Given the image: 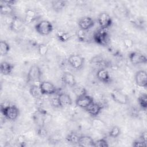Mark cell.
<instances>
[{"mask_svg":"<svg viewBox=\"0 0 147 147\" xmlns=\"http://www.w3.org/2000/svg\"><path fill=\"white\" fill-rule=\"evenodd\" d=\"M37 50L38 52L41 56H44L47 54L48 51V46L45 44H40L38 45L37 46Z\"/></svg>","mask_w":147,"mask_h":147,"instance_id":"30","label":"cell"},{"mask_svg":"<svg viewBox=\"0 0 147 147\" xmlns=\"http://www.w3.org/2000/svg\"><path fill=\"white\" fill-rule=\"evenodd\" d=\"M121 133V129L117 126H114L112 127L109 132V136L112 138L117 137Z\"/></svg>","mask_w":147,"mask_h":147,"instance_id":"31","label":"cell"},{"mask_svg":"<svg viewBox=\"0 0 147 147\" xmlns=\"http://www.w3.org/2000/svg\"><path fill=\"white\" fill-rule=\"evenodd\" d=\"M37 13L35 10L28 9L25 11V22L28 24H30L37 19Z\"/></svg>","mask_w":147,"mask_h":147,"instance_id":"21","label":"cell"},{"mask_svg":"<svg viewBox=\"0 0 147 147\" xmlns=\"http://www.w3.org/2000/svg\"><path fill=\"white\" fill-rule=\"evenodd\" d=\"M1 111L3 116L7 119L10 121H14L19 115V109L17 107L13 105H3L1 106Z\"/></svg>","mask_w":147,"mask_h":147,"instance_id":"2","label":"cell"},{"mask_svg":"<svg viewBox=\"0 0 147 147\" xmlns=\"http://www.w3.org/2000/svg\"><path fill=\"white\" fill-rule=\"evenodd\" d=\"M24 21L21 18L18 17H14L9 24V28L14 32H20L24 28Z\"/></svg>","mask_w":147,"mask_h":147,"instance_id":"11","label":"cell"},{"mask_svg":"<svg viewBox=\"0 0 147 147\" xmlns=\"http://www.w3.org/2000/svg\"><path fill=\"white\" fill-rule=\"evenodd\" d=\"M35 29L38 34L42 36H46L52 32L53 25L50 21L42 20L36 25Z\"/></svg>","mask_w":147,"mask_h":147,"instance_id":"3","label":"cell"},{"mask_svg":"<svg viewBox=\"0 0 147 147\" xmlns=\"http://www.w3.org/2000/svg\"><path fill=\"white\" fill-rule=\"evenodd\" d=\"M79 138L80 136H78L76 133L72 132L67 135V136L66 137V140L68 142L71 144H78Z\"/></svg>","mask_w":147,"mask_h":147,"instance_id":"25","label":"cell"},{"mask_svg":"<svg viewBox=\"0 0 147 147\" xmlns=\"http://www.w3.org/2000/svg\"><path fill=\"white\" fill-rule=\"evenodd\" d=\"M139 139L142 141H143L144 142L146 143V131H144L141 133Z\"/></svg>","mask_w":147,"mask_h":147,"instance_id":"37","label":"cell"},{"mask_svg":"<svg viewBox=\"0 0 147 147\" xmlns=\"http://www.w3.org/2000/svg\"><path fill=\"white\" fill-rule=\"evenodd\" d=\"M29 92L34 98H36L37 99H41L42 96L43 95V94L41 92V90L39 85L33 84L29 89Z\"/></svg>","mask_w":147,"mask_h":147,"instance_id":"23","label":"cell"},{"mask_svg":"<svg viewBox=\"0 0 147 147\" xmlns=\"http://www.w3.org/2000/svg\"><path fill=\"white\" fill-rule=\"evenodd\" d=\"M69 65L76 69H79L82 68L84 64V60L83 57L78 54L71 55L68 59Z\"/></svg>","mask_w":147,"mask_h":147,"instance_id":"8","label":"cell"},{"mask_svg":"<svg viewBox=\"0 0 147 147\" xmlns=\"http://www.w3.org/2000/svg\"><path fill=\"white\" fill-rule=\"evenodd\" d=\"M129 58L131 63L133 65H139L145 64L147 61V58L143 53L134 51L131 52L129 55Z\"/></svg>","mask_w":147,"mask_h":147,"instance_id":"5","label":"cell"},{"mask_svg":"<svg viewBox=\"0 0 147 147\" xmlns=\"http://www.w3.org/2000/svg\"><path fill=\"white\" fill-rule=\"evenodd\" d=\"M78 145L80 146H95L94 141L93 139L88 136H80Z\"/></svg>","mask_w":147,"mask_h":147,"instance_id":"19","label":"cell"},{"mask_svg":"<svg viewBox=\"0 0 147 147\" xmlns=\"http://www.w3.org/2000/svg\"><path fill=\"white\" fill-rule=\"evenodd\" d=\"M61 80L63 82L70 87H74L76 84V81L75 76L69 72H64L61 76Z\"/></svg>","mask_w":147,"mask_h":147,"instance_id":"15","label":"cell"},{"mask_svg":"<svg viewBox=\"0 0 147 147\" xmlns=\"http://www.w3.org/2000/svg\"><path fill=\"white\" fill-rule=\"evenodd\" d=\"M138 103L142 110H146L147 108V95L146 94H142L138 98Z\"/></svg>","mask_w":147,"mask_h":147,"instance_id":"27","label":"cell"},{"mask_svg":"<svg viewBox=\"0 0 147 147\" xmlns=\"http://www.w3.org/2000/svg\"><path fill=\"white\" fill-rule=\"evenodd\" d=\"M135 81L137 86L141 87L147 86V74L145 71L140 70L136 73Z\"/></svg>","mask_w":147,"mask_h":147,"instance_id":"12","label":"cell"},{"mask_svg":"<svg viewBox=\"0 0 147 147\" xmlns=\"http://www.w3.org/2000/svg\"><path fill=\"white\" fill-rule=\"evenodd\" d=\"M41 71L40 67L37 65H33L29 69L27 75V82L28 83H35L40 80Z\"/></svg>","mask_w":147,"mask_h":147,"instance_id":"4","label":"cell"},{"mask_svg":"<svg viewBox=\"0 0 147 147\" xmlns=\"http://www.w3.org/2000/svg\"><path fill=\"white\" fill-rule=\"evenodd\" d=\"M10 50V46L5 41L0 42V53L1 56H5L8 53Z\"/></svg>","mask_w":147,"mask_h":147,"instance_id":"28","label":"cell"},{"mask_svg":"<svg viewBox=\"0 0 147 147\" xmlns=\"http://www.w3.org/2000/svg\"><path fill=\"white\" fill-rule=\"evenodd\" d=\"M132 146H135V147H138V146H146V143L144 142L143 141H142L141 140H140V139L135 140L133 144H132Z\"/></svg>","mask_w":147,"mask_h":147,"instance_id":"34","label":"cell"},{"mask_svg":"<svg viewBox=\"0 0 147 147\" xmlns=\"http://www.w3.org/2000/svg\"><path fill=\"white\" fill-rule=\"evenodd\" d=\"M95 147H108L109 144L106 140L105 138H101L94 141Z\"/></svg>","mask_w":147,"mask_h":147,"instance_id":"33","label":"cell"},{"mask_svg":"<svg viewBox=\"0 0 147 147\" xmlns=\"http://www.w3.org/2000/svg\"><path fill=\"white\" fill-rule=\"evenodd\" d=\"M133 23H134V24H135L137 27H141V28H142V27H143V24H144V23H143V21H142V20H139V19H137V20H136L134 21H133Z\"/></svg>","mask_w":147,"mask_h":147,"instance_id":"38","label":"cell"},{"mask_svg":"<svg viewBox=\"0 0 147 147\" xmlns=\"http://www.w3.org/2000/svg\"><path fill=\"white\" fill-rule=\"evenodd\" d=\"M78 25L80 29L83 30H88L94 25V21L90 17H83L81 18L79 22Z\"/></svg>","mask_w":147,"mask_h":147,"instance_id":"13","label":"cell"},{"mask_svg":"<svg viewBox=\"0 0 147 147\" xmlns=\"http://www.w3.org/2000/svg\"><path fill=\"white\" fill-rule=\"evenodd\" d=\"M93 102V98L90 95H88L87 94L80 97H78L75 101L76 106L84 109L87 108Z\"/></svg>","mask_w":147,"mask_h":147,"instance_id":"10","label":"cell"},{"mask_svg":"<svg viewBox=\"0 0 147 147\" xmlns=\"http://www.w3.org/2000/svg\"><path fill=\"white\" fill-rule=\"evenodd\" d=\"M57 37L59 39V40L61 41V42H65L67 41L69 38V35L68 33L64 32H58L57 34Z\"/></svg>","mask_w":147,"mask_h":147,"instance_id":"32","label":"cell"},{"mask_svg":"<svg viewBox=\"0 0 147 147\" xmlns=\"http://www.w3.org/2000/svg\"><path fill=\"white\" fill-rule=\"evenodd\" d=\"M57 98L60 107L71 106L72 103V100L70 96L65 92H59L57 95Z\"/></svg>","mask_w":147,"mask_h":147,"instance_id":"14","label":"cell"},{"mask_svg":"<svg viewBox=\"0 0 147 147\" xmlns=\"http://www.w3.org/2000/svg\"><path fill=\"white\" fill-rule=\"evenodd\" d=\"M102 109H103V106L100 104L98 103H95L94 102L85 110L91 116L95 117L100 113Z\"/></svg>","mask_w":147,"mask_h":147,"instance_id":"17","label":"cell"},{"mask_svg":"<svg viewBox=\"0 0 147 147\" xmlns=\"http://www.w3.org/2000/svg\"><path fill=\"white\" fill-rule=\"evenodd\" d=\"M67 2L62 0L53 1H52V7L53 9L56 11H60L62 10L66 6Z\"/></svg>","mask_w":147,"mask_h":147,"instance_id":"24","label":"cell"},{"mask_svg":"<svg viewBox=\"0 0 147 147\" xmlns=\"http://www.w3.org/2000/svg\"><path fill=\"white\" fill-rule=\"evenodd\" d=\"M0 11L2 15H11L14 13V7L13 6L7 5L3 1H1L0 2Z\"/></svg>","mask_w":147,"mask_h":147,"instance_id":"20","label":"cell"},{"mask_svg":"<svg viewBox=\"0 0 147 147\" xmlns=\"http://www.w3.org/2000/svg\"><path fill=\"white\" fill-rule=\"evenodd\" d=\"M123 45L127 48H131L133 45V41L130 38H125L123 40Z\"/></svg>","mask_w":147,"mask_h":147,"instance_id":"35","label":"cell"},{"mask_svg":"<svg viewBox=\"0 0 147 147\" xmlns=\"http://www.w3.org/2000/svg\"><path fill=\"white\" fill-rule=\"evenodd\" d=\"M98 22L100 28L107 29L113 24L111 16L106 12H102L99 14L98 17Z\"/></svg>","mask_w":147,"mask_h":147,"instance_id":"6","label":"cell"},{"mask_svg":"<svg viewBox=\"0 0 147 147\" xmlns=\"http://www.w3.org/2000/svg\"><path fill=\"white\" fill-rule=\"evenodd\" d=\"M92 38L96 43L102 46H107L110 41L108 29L99 28L94 32Z\"/></svg>","mask_w":147,"mask_h":147,"instance_id":"1","label":"cell"},{"mask_svg":"<svg viewBox=\"0 0 147 147\" xmlns=\"http://www.w3.org/2000/svg\"><path fill=\"white\" fill-rule=\"evenodd\" d=\"M111 96L114 101L121 105H126L129 100L127 96L118 89H114L111 92Z\"/></svg>","mask_w":147,"mask_h":147,"instance_id":"7","label":"cell"},{"mask_svg":"<svg viewBox=\"0 0 147 147\" xmlns=\"http://www.w3.org/2000/svg\"><path fill=\"white\" fill-rule=\"evenodd\" d=\"M96 77L99 81L103 83H108L111 81L109 72L106 68H99L97 71Z\"/></svg>","mask_w":147,"mask_h":147,"instance_id":"18","label":"cell"},{"mask_svg":"<svg viewBox=\"0 0 147 147\" xmlns=\"http://www.w3.org/2000/svg\"><path fill=\"white\" fill-rule=\"evenodd\" d=\"M13 65L7 61H3L1 64V72L3 75H10L13 69Z\"/></svg>","mask_w":147,"mask_h":147,"instance_id":"22","label":"cell"},{"mask_svg":"<svg viewBox=\"0 0 147 147\" xmlns=\"http://www.w3.org/2000/svg\"><path fill=\"white\" fill-rule=\"evenodd\" d=\"M73 91L75 95L78 97L82 96L87 94V91L85 88L82 86H76V84L73 87Z\"/></svg>","mask_w":147,"mask_h":147,"instance_id":"26","label":"cell"},{"mask_svg":"<svg viewBox=\"0 0 147 147\" xmlns=\"http://www.w3.org/2000/svg\"><path fill=\"white\" fill-rule=\"evenodd\" d=\"M47 115V112L39 109L36 111L33 115V118L34 121L38 124L40 127H42L45 121V117Z\"/></svg>","mask_w":147,"mask_h":147,"instance_id":"16","label":"cell"},{"mask_svg":"<svg viewBox=\"0 0 147 147\" xmlns=\"http://www.w3.org/2000/svg\"><path fill=\"white\" fill-rule=\"evenodd\" d=\"M87 30H83L80 29L78 32V38L81 42H87L89 40V37H88V34L87 33Z\"/></svg>","mask_w":147,"mask_h":147,"instance_id":"29","label":"cell"},{"mask_svg":"<svg viewBox=\"0 0 147 147\" xmlns=\"http://www.w3.org/2000/svg\"><path fill=\"white\" fill-rule=\"evenodd\" d=\"M43 95H52L57 92L56 86L51 82L43 81L39 84Z\"/></svg>","mask_w":147,"mask_h":147,"instance_id":"9","label":"cell"},{"mask_svg":"<svg viewBox=\"0 0 147 147\" xmlns=\"http://www.w3.org/2000/svg\"><path fill=\"white\" fill-rule=\"evenodd\" d=\"M51 102H52V104L53 106H55V107H60L59 102L57 96L55 98H52V100H51Z\"/></svg>","mask_w":147,"mask_h":147,"instance_id":"36","label":"cell"}]
</instances>
